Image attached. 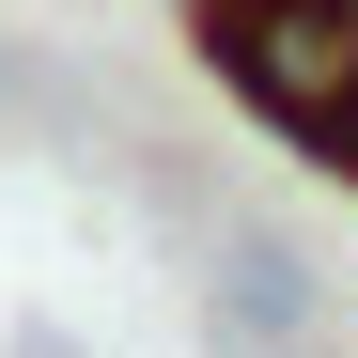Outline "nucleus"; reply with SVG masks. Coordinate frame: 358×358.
Segmentation results:
<instances>
[{
    "label": "nucleus",
    "mask_w": 358,
    "mask_h": 358,
    "mask_svg": "<svg viewBox=\"0 0 358 358\" xmlns=\"http://www.w3.org/2000/svg\"><path fill=\"white\" fill-rule=\"evenodd\" d=\"M203 63L296 156H343V125H358V0H203Z\"/></svg>",
    "instance_id": "f257e3e1"
},
{
    "label": "nucleus",
    "mask_w": 358,
    "mask_h": 358,
    "mask_svg": "<svg viewBox=\"0 0 358 358\" xmlns=\"http://www.w3.org/2000/svg\"><path fill=\"white\" fill-rule=\"evenodd\" d=\"M203 327H218V343H312L327 296H312V265H296L280 234H218V265H203Z\"/></svg>",
    "instance_id": "f03ea898"
},
{
    "label": "nucleus",
    "mask_w": 358,
    "mask_h": 358,
    "mask_svg": "<svg viewBox=\"0 0 358 358\" xmlns=\"http://www.w3.org/2000/svg\"><path fill=\"white\" fill-rule=\"evenodd\" d=\"M327 171H358V125H343V156H327Z\"/></svg>",
    "instance_id": "7ed1b4c3"
}]
</instances>
